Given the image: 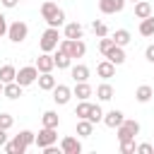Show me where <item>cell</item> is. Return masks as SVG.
<instances>
[{
	"label": "cell",
	"mask_w": 154,
	"mask_h": 154,
	"mask_svg": "<svg viewBox=\"0 0 154 154\" xmlns=\"http://www.w3.org/2000/svg\"><path fill=\"white\" fill-rule=\"evenodd\" d=\"M41 123H43V128H58L60 125V116L55 111H46L41 116Z\"/></svg>",
	"instance_id": "cell-24"
},
{
	"label": "cell",
	"mask_w": 154,
	"mask_h": 154,
	"mask_svg": "<svg viewBox=\"0 0 154 154\" xmlns=\"http://www.w3.org/2000/svg\"><path fill=\"white\" fill-rule=\"evenodd\" d=\"M70 75H72V79H75V82H87V79H89V67H87V65H82V63L70 65Z\"/></svg>",
	"instance_id": "cell-15"
},
{
	"label": "cell",
	"mask_w": 154,
	"mask_h": 154,
	"mask_svg": "<svg viewBox=\"0 0 154 154\" xmlns=\"http://www.w3.org/2000/svg\"><path fill=\"white\" fill-rule=\"evenodd\" d=\"M82 34H84V29H82L79 22H67L65 24V38H82Z\"/></svg>",
	"instance_id": "cell-20"
},
{
	"label": "cell",
	"mask_w": 154,
	"mask_h": 154,
	"mask_svg": "<svg viewBox=\"0 0 154 154\" xmlns=\"http://www.w3.org/2000/svg\"><path fill=\"white\" fill-rule=\"evenodd\" d=\"M46 24H48V26H55V29H58V26H63V24H65V12H63V10H58V12H55V17H53V19H48Z\"/></svg>",
	"instance_id": "cell-32"
},
{
	"label": "cell",
	"mask_w": 154,
	"mask_h": 154,
	"mask_svg": "<svg viewBox=\"0 0 154 154\" xmlns=\"http://www.w3.org/2000/svg\"><path fill=\"white\" fill-rule=\"evenodd\" d=\"M135 135H140V123L132 120V118H125V120L116 128V137H118V142L135 140Z\"/></svg>",
	"instance_id": "cell-1"
},
{
	"label": "cell",
	"mask_w": 154,
	"mask_h": 154,
	"mask_svg": "<svg viewBox=\"0 0 154 154\" xmlns=\"http://www.w3.org/2000/svg\"><path fill=\"white\" fill-rule=\"evenodd\" d=\"M152 96H154V89H152L149 84H140V87H137V91H135V99H137L140 103H149V101H152Z\"/></svg>",
	"instance_id": "cell-19"
},
{
	"label": "cell",
	"mask_w": 154,
	"mask_h": 154,
	"mask_svg": "<svg viewBox=\"0 0 154 154\" xmlns=\"http://www.w3.org/2000/svg\"><path fill=\"white\" fill-rule=\"evenodd\" d=\"M123 120H125V113H123V111H118V108H111V111H108V113H103V118H101V123H103L106 128H113V130H116Z\"/></svg>",
	"instance_id": "cell-8"
},
{
	"label": "cell",
	"mask_w": 154,
	"mask_h": 154,
	"mask_svg": "<svg viewBox=\"0 0 154 154\" xmlns=\"http://www.w3.org/2000/svg\"><path fill=\"white\" fill-rule=\"evenodd\" d=\"M2 147H5V152H7V154H24V152L29 149V147H26V144H24V142L17 137V135H14L10 142H5Z\"/></svg>",
	"instance_id": "cell-14"
},
{
	"label": "cell",
	"mask_w": 154,
	"mask_h": 154,
	"mask_svg": "<svg viewBox=\"0 0 154 154\" xmlns=\"http://www.w3.org/2000/svg\"><path fill=\"white\" fill-rule=\"evenodd\" d=\"M152 14V5L147 2V0H137L135 2V17L137 19H144V17H149Z\"/></svg>",
	"instance_id": "cell-25"
},
{
	"label": "cell",
	"mask_w": 154,
	"mask_h": 154,
	"mask_svg": "<svg viewBox=\"0 0 154 154\" xmlns=\"http://www.w3.org/2000/svg\"><path fill=\"white\" fill-rule=\"evenodd\" d=\"M22 89H24L22 84H17V82H7V84H2V96L14 101V99H19V96H22Z\"/></svg>",
	"instance_id": "cell-17"
},
{
	"label": "cell",
	"mask_w": 154,
	"mask_h": 154,
	"mask_svg": "<svg viewBox=\"0 0 154 154\" xmlns=\"http://www.w3.org/2000/svg\"><path fill=\"white\" fill-rule=\"evenodd\" d=\"M70 99H72V89H70L67 84H55V87H53V101H55L58 106L70 103Z\"/></svg>",
	"instance_id": "cell-6"
},
{
	"label": "cell",
	"mask_w": 154,
	"mask_h": 154,
	"mask_svg": "<svg viewBox=\"0 0 154 154\" xmlns=\"http://www.w3.org/2000/svg\"><path fill=\"white\" fill-rule=\"evenodd\" d=\"M36 82H38V89H43V91H53V87L58 84V82H55V77H53L51 72H38Z\"/></svg>",
	"instance_id": "cell-16"
},
{
	"label": "cell",
	"mask_w": 154,
	"mask_h": 154,
	"mask_svg": "<svg viewBox=\"0 0 154 154\" xmlns=\"http://www.w3.org/2000/svg\"><path fill=\"white\" fill-rule=\"evenodd\" d=\"M17 137H19V140H22L26 147H31V144H34V140H36V132H31V130H22Z\"/></svg>",
	"instance_id": "cell-33"
},
{
	"label": "cell",
	"mask_w": 154,
	"mask_h": 154,
	"mask_svg": "<svg viewBox=\"0 0 154 154\" xmlns=\"http://www.w3.org/2000/svg\"><path fill=\"white\" fill-rule=\"evenodd\" d=\"M53 67H55V60H53L51 53H41L36 58V70L38 72H53Z\"/></svg>",
	"instance_id": "cell-12"
},
{
	"label": "cell",
	"mask_w": 154,
	"mask_h": 154,
	"mask_svg": "<svg viewBox=\"0 0 154 154\" xmlns=\"http://www.w3.org/2000/svg\"><path fill=\"white\" fill-rule=\"evenodd\" d=\"M91 94H94V89H91L89 82H75V87H72V96H77L79 101H87Z\"/></svg>",
	"instance_id": "cell-11"
},
{
	"label": "cell",
	"mask_w": 154,
	"mask_h": 154,
	"mask_svg": "<svg viewBox=\"0 0 154 154\" xmlns=\"http://www.w3.org/2000/svg\"><path fill=\"white\" fill-rule=\"evenodd\" d=\"M55 142H58V128H41L38 135H36V140H34V144L38 149H43L48 144H55Z\"/></svg>",
	"instance_id": "cell-4"
},
{
	"label": "cell",
	"mask_w": 154,
	"mask_h": 154,
	"mask_svg": "<svg viewBox=\"0 0 154 154\" xmlns=\"http://www.w3.org/2000/svg\"><path fill=\"white\" fill-rule=\"evenodd\" d=\"M113 94H116V89H113L108 82H103V84L96 87V99H99V101H111Z\"/></svg>",
	"instance_id": "cell-21"
},
{
	"label": "cell",
	"mask_w": 154,
	"mask_h": 154,
	"mask_svg": "<svg viewBox=\"0 0 154 154\" xmlns=\"http://www.w3.org/2000/svg\"><path fill=\"white\" fill-rule=\"evenodd\" d=\"M111 46H113V38H108V36H101V41H99V51H101V53H106Z\"/></svg>",
	"instance_id": "cell-37"
},
{
	"label": "cell",
	"mask_w": 154,
	"mask_h": 154,
	"mask_svg": "<svg viewBox=\"0 0 154 154\" xmlns=\"http://www.w3.org/2000/svg\"><path fill=\"white\" fill-rule=\"evenodd\" d=\"M94 132V123L87 120V118H77V135L79 137H91Z\"/></svg>",
	"instance_id": "cell-22"
},
{
	"label": "cell",
	"mask_w": 154,
	"mask_h": 154,
	"mask_svg": "<svg viewBox=\"0 0 154 154\" xmlns=\"http://www.w3.org/2000/svg\"><path fill=\"white\" fill-rule=\"evenodd\" d=\"M12 43H22L26 36H29V26H26V22H22V19H17V22H12V24H7V34H5Z\"/></svg>",
	"instance_id": "cell-3"
},
{
	"label": "cell",
	"mask_w": 154,
	"mask_h": 154,
	"mask_svg": "<svg viewBox=\"0 0 154 154\" xmlns=\"http://www.w3.org/2000/svg\"><path fill=\"white\" fill-rule=\"evenodd\" d=\"M152 144H154V142H152Z\"/></svg>",
	"instance_id": "cell-45"
},
{
	"label": "cell",
	"mask_w": 154,
	"mask_h": 154,
	"mask_svg": "<svg viewBox=\"0 0 154 154\" xmlns=\"http://www.w3.org/2000/svg\"><path fill=\"white\" fill-rule=\"evenodd\" d=\"M53 60H55V67H58V70H67V67L72 65V58H70L65 51H60V48H55V55H53Z\"/></svg>",
	"instance_id": "cell-18"
},
{
	"label": "cell",
	"mask_w": 154,
	"mask_h": 154,
	"mask_svg": "<svg viewBox=\"0 0 154 154\" xmlns=\"http://www.w3.org/2000/svg\"><path fill=\"white\" fill-rule=\"evenodd\" d=\"M135 140H128V142H120V154H132L135 152Z\"/></svg>",
	"instance_id": "cell-35"
},
{
	"label": "cell",
	"mask_w": 154,
	"mask_h": 154,
	"mask_svg": "<svg viewBox=\"0 0 154 154\" xmlns=\"http://www.w3.org/2000/svg\"><path fill=\"white\" fill-rule=\"evenodd\" d=\"M103 58L111 60L113 65H123V63H125V51H123V46H116V43H113V46L103 53Z\"/></svg>",
	"instance_id": "cell-10"
},
{
	"label": "cell",
	"mask_w": 154,
	"mask_h": 154,
	"mask_svg": "<svg viewBox=\"0 0 154 154\" xmlns=\"http://www.w3.org/2000/svg\"><path fill=\"white\" fill-rule=\"evenodd\" d=\"M91 31L101 38V36H108V26H106V22H101V19H94L91 22Z\"/></svg>",
	"instance_id": "cell-29"
},
{
	"label": "cell",
	"mask_w": 154,
	"mask_h": 154,
	"mask_svg": "<svg viewBox=\"0 0 154 154\" xmlns=\"http://www.w3.org/2000/svg\"><path fill=\"white\" fill-rule=\"evenodd\" d=\"M5 142H7V130H2V128H0V147H2Z\"/></svg>",
	"instance_id": "cell-42"
},
{
	"label": "cell",
	"mask_w": 154,
	"mask_h": 154,
	"mask_svg": "<svg viewBox=\"0 0 154 154\" xmlns=\"http://www.w3.org/2000/svg\"><path fill=\"white\" fill-rule=\"evenodd\" d=\"M7 34V17L0 12V36H5Z\"/></svg>",
	"instance_id": "cell-38"
},
{
	"label": "cell",
	"mask_w": 154,
	"mask_h": 154,
	"mask_svg": "<svg viewBox=\"0 0 154 154\" xmlns=\"http://www.w3.org/2000/svg\"><path fill=\"white\" fill-rule=\"evenodd\" d=\"M58 10H60V7H58L55 2H51V0H46V2L41 5V17H43V19L48 22V19H53V17H55V12H58Z\"/></svg>",
	"instance_id": "cell-28"
},
{
	"label": "cell",
	"mask_w": 154,
	"mask_h": 154,
	"mask_svg": "<svg viewBox=\"0 0 154 154\" xmlns=\"http://www.w3.org/2000/svg\"><path fill=\"white\" fill-rule=\"evenodd\" d=\"M12 125H14V118H12L10 113H0V128H2V130H10Z\"/></svg>",
	"instance_id": "cell-34"
},
{
	"label": "cell",
	"mask_w": 154,
	"mask_h": 154,
	"mask_svg": "<svg viewBox=\"0 0 154 154\" xmlns=\"http://www.w3.org/2000/svg\"><path fill=\"white\" fill-rule=\"evenodd\" d=\"M144 58H147L149 63H154V43H149V46H147V51H144Z\"/></svg>",
	"instance_id": "cell-39"
},
{
	"label": "cell",
	"mask_w": 154,
	"mask_h": 154,
	"mask_svg": "<svg viewBox=\"0 0 154 154\" xmlns=\"http://www.w3.org/2000/svg\"><path fill=\"white\" fill-rule=\"evenodd\" d=\"M101 118H103V108H101L99 103H91V111H89V118H87V120H91V123L96 125V123H101Z\"/></svg>",
	"instance_id": "cell-31"
},
{
	"label": "cell",
	"mask_w": 154,
	"mask_h": 154,
	"mask_svg": "<svg viewBox=\"0 0 154 154\" xmlns=\"http://www.w3.org/2000/svg\"><path fill=\"white\" fill-rule=\"evenodd\" d=\"M89 111H91V103H89V99H87V101H79V103H77L75 116H77V118H89Z\"/></svg>",
	"instance_id": "cell-30"
},
{
	"label": "cell",
	"mask_w": 154,
	"mask_h": 154,
	"mask_svg": "<svg viewBox=\"0 0 154 154\" xmlns=\"http://www.w3.org/2000/svg\"><path fill=\"white\" fill-rule=\"evenodd\" d=\"M60 152H63V154H82V142H79L77 137L67 135V137L60 140Z\"/></svg>",
	"instance_id": "cell-7"
},
{
	"label": "cell",
	"mask_w": 154,
	"mask_h": 154,
	"mask_svg": "<svg viewBox=\"0 0 154 154\" xmlns=\"http://www.w3.org/2000/svg\"><path fill=\"white\" fill-rule=\"evenodd\" d=\"M36 77H38L36 65H26V67H19V70H17L14 82H17V84H22V87H29V84H34V82H36Z\"/></svg>",
	"instance_id": "cell-5"
},
{
	"label": "cell",
	"mask_w": 154,
	"mask_h": 154,
	"mask_svg": "<svg viewBox=\"0 0 154 154\" xmlns=\"http://www.w3.org/2000/svg\"><path fill=\"white\" fill-rule=\"evenodd\" d=\"M130 2H137V0H130Z\"/></svg>",
	"instance_id": "cell-44"
},
{
	"label": "cell",
	"mask_w": 154,
	"mask_h": 154,
	"mask_svg": "<svg viewBox=\"0 0 154 154\" xmlns=\"http://www.w3.org/2000/svg\"><path fill=\"white\" fill-rule=\"evenodd\" d=\"M14 77H17V67H14V65H2V67H0V82H2V84L14 82Z\"/></svg>",
	"instance_id": "cell-26"
},
{
	"label": "cell",
	"mask_w": 154,
	"mask_h": 154,
	"mask_svg": "<svg viewBox=\"0 0 154 154\" xmlns=\"http://www.w3.org/2000/svg\"><path fill=\"white\" fill-rule=\"evenodd\" d=\"M125 2L128 0H99V10L103 14H116V12H120L125 7Z\"/></svg>",
	"instance_id": "cell-9"
},
{
	"label": "cell",
	"mask_w": 154,
	"mask_h": 154,
	"mask_svg": "<svg viewBox=\"0 0 154 154\" xmlns=\"http://www.w3.org/2000/svg\"><path fill=\"white\" fill-rule=\"evenodd\" d=\"M111 38H113V43H116V46H123V48H125V46L130 43V38H132V36H130V31H128V29H116Z\"/></svg>",
	"instance_id": "cell-23"
},
{
	"label": "cell",
	"mask_w": 154,
	"mask_h": 154,
	"mask_svg": "<svg viewBox=\"0 0 154 154\" xmlns=\"http://www.w3.org/2000/svg\"><path fill=\"white\" fill-rule=\"evenodd\" d=\"M140 34L142 36H154V14L140 19Z\"/></svg>",
	"instance_id": "cell-27"
},
{
	"label": "cell",
	"mask_w": 154,
	"mask_h": 154,
	"mask_svg": "<svg viewBox=\"0 0 154 154\" xmlns=\"http://www.w3.org/2000/svg\"><path fill=\"white\" fill-rule=\"evenodd\" d=\"M0 5H2V7H7V10H12V7H17V5H19V0H0Z\"/></svg>",
	"instance_id": "cell-40"
},
{
	"label": "cell",
	"mask_w": 154,
	"mask_h": 154,
	"mask_svg": "<svg viewBox=\"0 0 154 154\" xmlns=\"http://www.w3.org/2000/svg\"><path fill=\"white\" fill-rule=\"evenodd\" d=\"M96 75H99L101 79H111V77H116V65L103 58V60L96 65Z\"/></svg>",
	"instance_id": "cell-13"
},
{
	"label": "cell",
	"mask_w": 154,
	"mask_h": 154,
	"mask_svg": "<svg viewBox=\"0 0 154 154\" xmlns=\"http://www.w3.org/2000/svg\"><path fill=\"white\" fill-rule=\"evenodd\" d=\"M0 94H2V82H0Z\"/></svg>",
	"instance_id": "cell-43"
},
{
	"label": "cell",
	"mask_w": 154,
	"mask_h": 154,
	"mask_svg": "<svg viewBox=\"0 0 154 154\" xmlns=\"http://www.w3.org/2000/svg\"><path fill=\"white\" fill-rule=\"evenodd\" d=\"M135 152H140V154H152V152H154V144H152V142H142V144L135 147Z\"/></svg>",
	"instance_id": "cell-36"
},
{
	"label": "cell",
	"mask_w": 154,
	"mask_h": 154,
	"mask_svg": "<svg viewBox=\"0 0 154 154\" xmlns=\"http://www.w3.org/2000/svg\"><path fill=\"white\" fill-rule=\"evenodd\" d=\"M58 43H60V34H58V29H55V26H48V29L41 34V41H38L41 53H53V51L58 48Z\"/></svg>",
	"instance_id": "cell-2"
},
{
	"label": "cell",
	"mask_w": 154,
	"mask_h": 154,
	"mask_svg": "<svg viewBox=\"0 0 154 154\" xmlns=\"http://www.w3.org/2000/svg\"><path fill=\"white\" fill-rule=\"evenodd\" d=\"M43 154H58V147L55 144H48V147H43Z\"/></svg>",
	"instance_id": "cell-41"
}]
</instances>
